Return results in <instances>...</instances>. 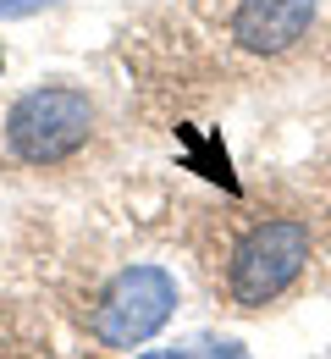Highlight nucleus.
Here are the masks:
<instances>
[{
	"instance_id": "f03ea898",
	"label": "nucleus",
	"mask_w": 331,
	"mask_h": 359,
	"mask_svg": "<svg viewBox=\"0 0 331 359\" xmlns=\"http://www.w3.org/2000/svg\"><path fill=\"white\" fill-rule=\"evenodd\" d=\"M304 266H309V226L293 216L260 222L237 238L232 260H227V293L243 310H265L304 276Z\"/></svg>"
},
{
	"instance_id": "423d86ee",
	"label": "nucleus",
	"mask_w": 331,
	"mask_h": 359,
	"mask_svg": "<svg viewBox=\"0 0 331 359\" xmlns=\"http://www.w3.org/2000/svg\"><path fill=\"white\" fill-rule=\"evenodd\" d=\"M0 359H11V354H6V348H0Z\"/></svg>"
},
{
	"instance_id": "7ed1b4c3",
	"label": "nucleus",
	"mask_w": 331,
	"mask_h": 359,
	"mask_svg": "<svg viewBox=\"0 0 331 359\" xmlns=\"http://www.w3.org/2000/svg\"><path fill=\"white\" fill-rule=\"evenodd\" d=\"M177 310V282L160 266H127L105 282V293L89 310V332L105 348H139L149 343Z\"/></svg>"
},
{
	"instance_id": "39448f33",
	"label": "nucleus",
	"mask_w": 331,
	"mask_h": 359,
	"mask_svg": "<svg viewBox=\"0 0 331 359\" xmlns=\"http://www.w3.org/2000/svg\"><path fill=\"white\" fill-rule=\"evenodd\" d=\"M45 6H55V0H0V17H34Z\"/></svg>"
},
{
	"instance_id": "20e7f679",
	"label": "nucleus",
	"mask_w": 331,
	"mask_h": 359,
	"mask_svg": "<svg viewBox=\"0 0 331 359\" xmlns=\"http://www.w3.org/2000/svg\"><path fill=\"white\" fill-rule=\"evenodd\" d=\"M315 0H237L232 11V39L248 55H287L309 34Z\"/></svg>"
},
{
	"instance_id": "f257e3e1",
	"label": "nucleus",
	"mask_w": 331,
	"mask_h": 359,
	"mask_svg": "<svg viewBox=\"0 0 331 359\" xmlns=\"http://www.w3.org/2000/svg\"><path fill=\"white\" fill-rule=\"evenodd\" d=\"M89 133H94V100L66 83L28 89L6 111V149L22 166H61L89 144Z\"/></svg>"
}]
</instances>
